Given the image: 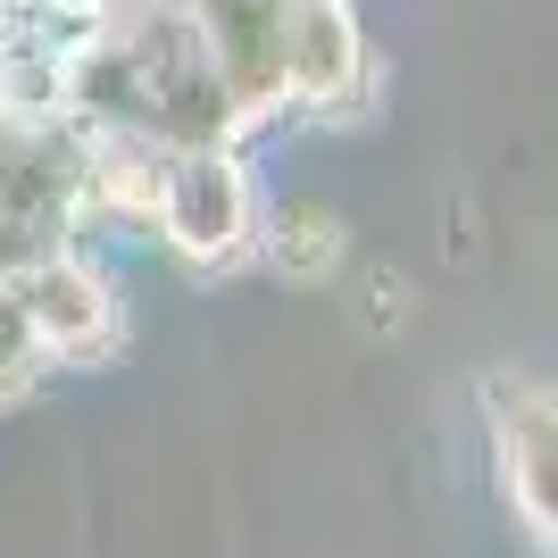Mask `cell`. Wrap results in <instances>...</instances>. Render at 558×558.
<instances>
[{
    "mask_svg": "<svg viewBox=\"0 0 558 558\" xmlns=\"http://www.w3.org/2000/svg\"><path fill=\"white\" fill-rule=\"evenodd\" d=\"M142 217L175 242L184 258H233L251 242V184L242 167L217 150V142H192V150H167L142 184Z\"/></svg>",
    "mask_w": 558,
    "mask_h": 558,
    "instance_id": "6da1fadb",
    "label": "cell"
},
{
    "mask_svg": "<svg viewBox=\"0 0 558 558\" xmlns=\"http://www.w3.org/2000/svg\"><path fill=\"white\" fill-rule=\"evenodd\" d=\"M350 317H359L375 342H392V333L409 326V276H400V267H367V276H359V301H350Z\"/></svg>",
    "mask_w": 558,
    "mask_h": 558,
    "instance_id": "277c9868",
    "label": "cell"
},
{
    "mask_svg": "<svg viewBox=\"0 0 558 558\" xmlns=\"http://www.w3.org/2000/svg\"><path fill=\"white\" fill-rule=\"evenodd\" d=\"M517 466H525V492H534L542 525L558 534V417L517 425Z\"/></svg>",
    "mask_w": 558,
    "mask_h": 558,
    "instance_id": "3957f363",
    "label": "cell"
},
{
    "mask_svg": "<svg viewBox=\"0 0 558 558\" xmlns=\"http://www.w3.org/2000/svg\"><path fill=\"white\" fill-rule=\"evenodd\" d=\"M267 267L292 283H326L333 267H342V226H333L326 209H292L276 217V233H267Z\"/></svg>",
    "mask_w": 558,
    "mask_h": 558,
    "instance_id": "7a4b0ae2",
    "label": "cell"
}]
</instances>
